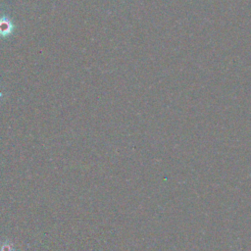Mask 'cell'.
<instances>
[{
	"mask_svg": "<svg viewBox=\"0 0 251 251\" xmlns=\"http://www.w3.org/2000/svg\"><path fill=\"white\" fill-rule=\"evenodd\" d=\"M14 31V25L7 16L0 17V36L8 37Z\"/></svg>",
	"mask_w": 251,
	"mask_h": 251,
	"instance_id": "obj_1",
	"label": "cell"
}]
</instances>
